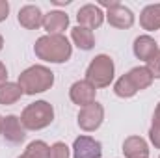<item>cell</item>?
I'll use <instances>...</instances> for the list:
<instances>
[{
	"instance_id": "obj_10",
	"label": "cell",
	"mask_w": 160,
	"mask_h": 158,
	"mask_svg": "<svg viewBox=\"0 0 160 158\" xmlns=\"http://www.w3.org/2000/svg\"><path fill=\"white\" fill-rule=\"evenodd\" d=\"M2 136H4L6 141H9V143H13V145L22 143L24 138H26V128L22 126L21 117H17V116H6V117H4Z\"/></svg>"
},
{
	"instance_id": "obj_13",
	"label": "cell",
	"mask_w": 160,
	"mask_h": 158,
	"mask_svg": "<svg viewBox=\"0 0 160 158\" xmlns=\"http://www.w3.org/2000/svg\"><path fill=\"white\" fill-rule=\"evenodd\" d=\"M132 50H134V56L138 60H143L147 63L158 52V43L155 41V37H151V36H140V37L134 39Z\"/></svg>"
},
{
	"instance_id": "obj_16",
	"label": "cell",
	"mask_w": 160,
	"mask_h": 158,
	"mask_svg": "<svg viewBox=\"0 0 160 158\" xmlns=\"http://www.w3.org/2000/svg\"><path fill=\"white\" fill-rule=\"evenodd\" d=\"M71 39L78 47L80 50H91L95 47V36L91 30L84 28V26H75L71 30Z\"/></svg>"
},
{
	"instance_id": "obj_6",
	"label": "cell",
	"mask_w": 160,
	"mask_h": 158,
	"mask_svg": "<svg viewBox=\"0 0 160 158\" xmlns=\"http://www.w3.org/2000/svg\"><path fill=\"white\" fill-rule=\"evenodd\" d=\"M102 145L91 136H78L73 143V158H101Z\"/></svg>"
},
{
	"instance_id": "obj_19",
	"label": "cell",
	"mask_w": 160,
	"mask_h": 158,
	"mask_svg": "<svg viewBox=\"0 0 160 158\" xmlns=\"http://www.w3.org/2000/svg\"><path fill=\"white\" fill-rule=\"evenodd\" d=\"M114 93L121 97V99H130V97H134L138 91H136V87L132 86V82L130 78L127 77V75H123L121 78H118V82L114 84Z\"/></svg>"
},
{
	"instance_id": "obj_4",
	"label": "cell",
	"mask_w": 160,
	"mask_h": 158,
	"mask_svg": "<svg viewBox=\"0 0 160 158\" xmlns=\"http://www.w3.org/2000/svg\"><path fill=\"white\" fill-rule=\"evenodd\" d=\"M114 73H116L114 60L108 54H99L89 62V65L86 69V80L95 89H101V87H106L112 84Z\"/></svg>"
},
{
	"instance_id": "obj_3",
	"label": "cell",
	"mask_w": 160,
	"mask_h": 158,
	"mask_svg": "<svg viewBox=\"0 0 160 158\" xmlns=\"http://www.w3.org/2000/svg\"><path fill=\"white\" fill-rule=\"evenodd\" d=\"M52 121H54V108L47 101H36L28 104L21 114V123L26 130L47 128Z\"/></svg>"
},
{
	"instance_id": "obj_32",
	"label": "cell",
	"mask_w": 160,
	"mask_h": 158,
	"mask_svg": "<svg viewBox=\"0 0 160 158\" xmlns=\"http://www.w3.org/2000/svg\"><path fill=\"white\" fill-rule=\"evenodd\" d=\"M158 158H160V156H158Z\"/></svg>"
},
{
	"instance_id": "obj_30",
	"label": "cell",
	"mask_w": 160,
	"mask_h": 158,
	"mask_svg": "<svg viewBox=\"0 0 160 158\" xmlns=\"http://www.w3.org/2000/svg\"><path fill=\"white\" fill-rule=\"evenodd\" d=\"M2 47H4V37L0 36V50H2Z\"/></svg>"
},
{
	"instance_id": "obj_20",
	"label": "cell",
	"mask_w": 160,
	"mask_h": 158,
	"mask_svg": "<svg viewBox=\"0 0 160 158\" xmlns=\"http://www.w3.org/2000/svg\"><path fill=\"white\" fill-rule=\"evenodd\" d=\"M24 155H28L30 158H48L50 155V147L43 141V140H36V141H30Z\"/></svg>"
},
{
	"instance_id": "obj_17",
	"label": "cell",
	"mask_w": 160,
	"mask_h": 158,
	"mask_svg": "<svg viewBox=\"0 0 160 158\" xmlns=\"http://www.w3.org/2000/svg\"><path fill=\"white\" fill-rule=\"evenodd\" d=\"M127 77L130 78L132 82V86L136 87V91H143V89H147L151 84H153V75L147 71V67H134V69H130L128 73H127Z\"/></svg>"
},
{
	"instance_id": "obj_21",
	"label": "cell",
	"mask_w": 160,
	"mask_h": 158,
	"mask_svg": "<svg viewBox=\"0 0 160 158\" xmlns=\"http://www.w3.org/2000/svg\"><path fill=\"white\" fill-rule=\"evenodd\" d=\"M69 156H71V149L63 141H56L54 145H50L48 158H69Z\"/></svg>"
},
{
	"instance_id": "obj_31",
	"label": "cell",
	"mask_w": 160,
	"mask_h": 158,
	"mask_svg": "<svg viewBox=\"0 0 160 158\" xmlns=\"http://www.w3.org/2000/svg\"><path fill=\"white\" fill-rule=\"evenodd\" d=\"M19 158H30V156H28V155H24V153H22V155H21V156H19Z\"/></svg>"
},
{
	"instance_id": "obj_22",
	"label": "cell",
	"mask_w": 160,
	"mask_h": 158,
	"mask_svg": "<svg viewBox=\"0 0 160 158\" xmlns=\"http://www.w3.org/2000/svg\"><path fill=\"white\" fill-rule=\"evenodd\" d=\"M147 71L153 75V78H160V48H158V52L147 62Z\"/></svg>"
},
{
	"instance_id": "obj_1",
	"label": "cell",
	"mask_w": 160,
	"mask_h": 158,
	"mask_svg": "<svg viewBox=\"0 0 160 158\" xmlns=\"http://www.w3.org/2000/svg\"><path fill=\"white\" fill-rule=\"evenodd\" d=\"M36 56L48 63H65L73 54V45L65 36H41L34 45Z\"/></svg>"
},
{
	"instance_id": "obj_26",
	"label": "cell",
	"mask_w": 160,
	"mask_h": 158,
	"mask_svg": "<svg viewBox=\"0 0 160 158\" xmlns=\"http://www.w3.org/2000/svg\"><path fill=\"white\" fill-rule=\"evenodd\" d=\"M6 82H8V69H6V65L0 62V86L6 84Z\"/></svg>"
},
{
	"instance_id": "obj_27",
	"label": "cell",
	"mask_w": 160,
	"mask_h": 158,
	"mask_svg": "<svg viewBox=\"0 0 160 158\" xmlns=\"http://www.w3.org/2000/svg\"><path fill=\"white\" fill-rule=\"evenodd\" d=\"M153 126H158L160 128V102L155 108V114H153Z\"/></svg>"
},
{
	"instance_id": "obj_15",
	"label": "cell",
	"mask_w": 160,
	"mask_h": 158,
	"mask_svg": "<svg viewBox=\"0 0 160 158\" xmlns=\"http://www.w3.org/2000/svg\"><path fill=\"white\" fill-rule=\"evenodd\" d=\"M140 24L147 32L160 30V4H149L140 13Z\"/></svg>"
},
{
	"instance_id": "obj_7",
	"label": "cell",
	"mask_w": 160,
	"mask_h": 158,
	"mask_svg": "<svg viewBox=\"0 0 160 158\" xmlns=\"http://www.w3.org/2000/svg\"><path fill=\"white\" fill-rule=\"evenodd\" d=\"M104 11L99 7V6H95V4H86V6H82L78 11H77V21H78V26H84V28H88V30H95V28H99L102 22H104Z\"/></svg>"
},
{
	"instance_id": "obj_2",
	"label": "cell",
	"mask_w": 160,
	"mask_h": 158,
	"mask_svg": "<svg viewBox=\"0 0 160 158\" xmlns=\"http://www.w3.org/2000/svg\"><path fill=\"white\" fill-rule=\"evenodd\" d=\"M17 84L21 86L24 95H38L52 87L54 73L45 65H32L19 75Z\"/></svg>"
},
{
	"instance_id": "obj_28",
	"label": "cell",
	"mask_w": 160,
	"mask_h": 158,
	"mask_svg": "<svg viewBox=\"0 0 160 158\" xmlns=\"http://www.w3.org/2000/svg\"><path fill=\"white\" fill-rule=\"evenodd\" d=\"M52 2H54L56 6H63V4H69L71 0H52Z\"/></svg>"
},
{
	"instance_id": "obj_29",
	"label": "cell",
	"mask_w": 160,
	"mask_h": 158,
	"mask_svg": "<svg viewBox=\"0 0 160 158\" xmlns=\"http://www.w3.org/2000/svg\"><path fill=\"white\" fill-rule=\"evenodd\" d=\"M2 128H4V117L0 116V134H2Z\"/></svg>"
},
{
	"instance_id": "obj_5",
	"label": "cell",
	"mask_w": 160,
	"mask_h": 158,
	"mask_svg": "<svg viewBox=\"0 0 160 158\" xmlns=\"http://www.w3.org/2000/svg\"><path fill=\"white\" fill-rule=\"evenodd\" d=\"M102 119H104V108H102V104H99V102L95 101L93 104L80 108L77 123H78V126L82 130L93 132V130H97V128L102 125Z\"/></svg>"
},
{
	"instance_id": "obj_11",
	"label": "cell",
	"mask_w": 160,
	"mask_h": 158,
	"mask_svg": "<svg viewBox=\"0 0 160 158\" xmlns=\"http://www.w3.org/2000/svg\"><path fill=\"white\" fill-rule=\"evenodd\" d=\"M43 19H45L43 11L38 6H34V4L22 6L19 9V15H17L19 24L22 28H26V30H38V28H41L43 26Z\"/></svg>"
},
{
	"instance_id": "obj_12",
	"label": "cell",
	"mask_w": 160,
	"mask_h": 158,
	"mask_svg": "<svg viewBox=\"0 0 160 158\" xmlns=\"http://www.w3.org/2000/svg\"><path fill=\"white\" fill-rule=\"evenodd\" d=\"M104 17L110 22V26L119 28V30H127V28H130L134 24V13L127 6H123V4L112 7V9H108L104 13Z\"/></svg>"
},
{
	"instance_id": "obj_9",
	"label": "cell",
	"mask_w": 160,
	"mask_h": 158,
	"mask_svg": "<svg viewBox=\"0 0 160 158\" xmlns=\"http://www.w3.org/2000/svg\"><path fill=\"white\" fill-rule=\"evenodd\" d=\"M67 26H69V17L60 9L48 11L43 19V30L47 32V36H63Z\"/></svg>"
},
{
	"instance_id": "obj_23",
	"label": "cell",
	"mask_w": 160,
	"mask_h": 158,
	"mask_svg": "<svg viewBox=\"0 0 160 158\" xmlns=\"http://www.w3.org/2000/svg\"><path fill=\"white\" fill-rule=\"evenodd\" d=\"M149 140L155 145V149H160V128L158 126H151L149 130Z\"/></svg>"
},
{
	"instance_id": "obj_8",
	"label": "cell",
	"mask_w": 160,
	"mask_h": 158,
	"mask_svg": "<svg viewBox=\"0 0 160 158\" xmlns=\"http://www.w3.org/2000/svg\"><path fill=\"white\" fill-rule=\"evenodd\" d=\"M69 97L75 104H78L80 108L84 106H89L95 102V97H97V89L88 82V80H78L71 86L69 89Z\"/></svg>"
},
{
	"instance_id": "obj_24",
	"label": "cell",
	"mask_w": 160,
	"mask_h": 158,
	"mask_svg": "<svg viewBox=\"0 0 160 158\" xmlns=\"http://www.w3.org/2000/svg\"><path fill=\"white\" fill-rule=\"evenodd\" d=\"M8 13H9V4L6 0H0V22L8 19Z\"/></svg>"
},
{
	"instance_id": "obj_14",
	"label": "cell",
	"mask_w": 160,
	"mask_h": 158,
	"mask_svg": "<svg viewBox=\"0 0 160 158\" xmlns=\"http://www.w3.org/2000/svg\"><path fill=\"white\" fill-rule=\"evenodd\" d=\"M123 155L127 158H149V145L140 136H128L123 141Z\"/></svg>"
},
{
	"instance_id": "obj_25",
	"label": "cell",
	"mask_w": 160,
	"mask_h": 158,
	"mask_svg": "<svg viewBox=\"0 0 160 158\" xmlns=\"http://www.w3.org/2000/svg\"><path fill=\"white\" fill-rule=\"evenodd\" d=\"M119 4H121L119 0H101L99 2V7H106V11H108V9H112V7H116Z\"/></svg>"
},
{
	"instance_id": "obj_18",
	"label": "cell",
	"mask_w": 160,
	"mask_h": 158,
	"mask_svg": "<svg viewBox=\"0 0 160 158\" xmlns=\"http://www.w3.org/2000/svg\"><path fill=\"white\" fill-rule=\"evenodd\" d=\"M22 89L17 82H6L0 86V104L4 106H9V104H15L21 97H22Z\"/></svg>"
}]
</instances>
